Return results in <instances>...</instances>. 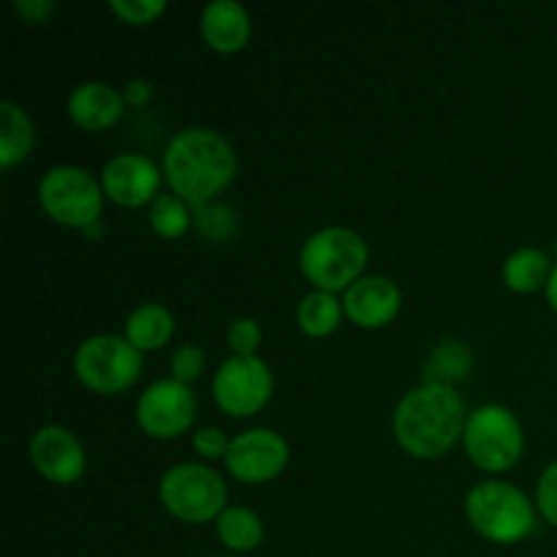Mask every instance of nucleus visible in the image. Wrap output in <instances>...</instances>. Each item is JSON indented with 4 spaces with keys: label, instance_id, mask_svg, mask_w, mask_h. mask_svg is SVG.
<instances>
[{
    "label": "nucleus",
    "instance_id": "9b49d317",
    "mask_svg": "<svg viewBox=\"0 0 557 557\" xmlns=\"http://www.w3.org/2000/svg\"><path fill=\"white\" fill-rule=\"evenodd\" d=\"M288 460H292V446L277 430L250 428L234 435L223 468L234 482L259 487L275 482L288 468Z\"/></svg>",
    "mask_w": 557,
    "mask_h": 557
},
{
    "label": "nucleus",
    "instance_id": "423d86ee",
    "mask_svg": "<svg viewBox=\"0 0 557 557\" xmlns=\"http://www.w3.org/2000/svg\"><path fill=\"white\" fill-rule=\"evenodd\" d=\"M462 449L473 468L484 473H509L525 455V428L511 408L484 403L468 413Z\"/></svg>",
    "mask_w": 557,
    "mask_h": 557
},
{
    "label": "nucleus",
    "instance_id": "aec40b11",
    "mask_svg": "<svg viewBox=\"0 0 557 557\" xmlns=\"http://www.w3.org/2000/svg\"><path fill=\"white\" fill-rule=\"evenodd\" d=\"M218 542L232 555H248L261 547L264 542V520L248 506H226L215 520Z\"/></svg>",
    "mask_w": 557,
    "mask_h": 557
},
{
    "label": "nucleus",
    "instance_id": "4468645a",
    "mask_svg": "<svg viewBox=\"0 0 557 557\" xmlns=\"http://www.w3.org/2000/svg\"><path fill=\"white\" fill-rule=\"evenodd\" d=\"M346 319L359 330H384L400 315L403 292L386 275H364L343 294Z\"/></svg>",
    "mask_w": 557,
    "mask_h": 557
},
{
    "label": "nucleus",
    "instance_id": "0eeeda50",
    "mask_svg": "<svg viewBox=\"0 0 557 557\" xmlns=\"http://www.w3.org/2000/svg\"><path fill=\"white\" fill-rule=\"evenodd\" d=\"M36 196L49 221L79 234L101 223L103 201H107L101 180L90 169L76 163H58L49 169L38 180Z\"/></svg>",
    "mask_w": 557,
    "mask_h": 557
},
{
    "label": "nucleus",
    "instance_id": "7ed1b4c3",
    "mask_svg": "<svg viewBox=\"0 0 557 557\" xmlns=\"http://www.w3.org/2000/svg\"><path fill=\"white\" fill-rule=\"evenodd\" d=\"M368 261V239L348 226L319 228L299 248V272L315 292L346 294L359 277H364Z\"/></svg>",
    "mask_w": 557,
    "mask_h": 557
},
{
    "label": "nucleus",
    "instance_id": "473e14b6",
    "mask_svg": "<svg viewBox=\"0 0 557 557\" xmlns=\"http://www.w3.org/2000/svg\"><path fill=\"white\" fill-rule=\"evenodd\" d=\"M82 237H85L87 243H96V239H101L103 237V221L96 223V226L85 228V232H82Z\"/></svg>",
    "mask_w": 557,
    "mask_h": 557
},
{
    "label": "nucleus",
    "instance_id": "a878e982",
    "mask_svg": "<svg viewBox=\"0 0 557 557\" xmlns=\"http://www.w3.org/2000/svg\"><path fill=\"white\" fill-rule=\"evenodd\" d=\"M169 370H172L174 381L190 386L194 381H199L207 370L205 348L194 346V343H183V346H177L172 357H169Z\"/></svg>",
    "mask_w": 557,
    "mask_h": 557
},
{
    "label": "nucleus",
    "instance_id": "7c9ffc66",
    "mask_svg": "<svg viewBox=\"0 0 557 557\" xmlns=\"http://www.w3.org/2000/svg\"><path fill=\"white\" fill-rule=\"evenodd\" d=\"M152 96H156V90H152V82L141 79V76H136V79H128L123 85V98H125V107H128V109L150 107Z\"/></svg>",
    "mask_w": 557,
    "mask_h": 557
},
{
    "label": "nucleus",
    "instance_id": "5701e85b",
    "mask_svg": "<svg viewBox=\"0 0 557 557\" xmlns=\"http://www.w3.org/2000/svg\"><path fill=\"white\" fill-rule=\"evenodd\" d=\"M147 221L161 239H183L194 228V207L169 190L152 201Z\"/></svg>",
    "mask_w": 557,
    "mask_h": 557
},
{
    "label": "nucleus",
    "instance_id": "b1692460",
    "mask_svg": "<svg viewBox=\"0 0 557 557\" xmlns=\"http://www.w3.org/2000/svg\"><path fill=\"white\" fill-rule=\"evenodd\" d=\"M194 232L205 243H232L239 232V212L226 201H210V205L194 207Z\"/></svg>",
    "mask_w": 557,
    "mask_h": 557
},
{
    "label": "nucleus",
    "instance_id": "f03ea898",
    "mask_svg": "<svg viewBox=\"0 0 557 557\" xmlns=\"http://www.w3.org/2000/svg\"><path fill=\"white\" fill-rule=\"evenodd\" d=\"M468 406L455 386L419 384L406 392L392 413L397 446L413 460H438L462 441Z\"/></svg>",
    "mask_w": 557,
    "mask_h": 557
},
{
    "label": "nucleus",
    "instance_id": "c85d7f7f",
    "mask_svg": "<svg viewBox=\"0 0 557 557\" xmlns=\"http://www.w3.org/2000/svg\"><path fill=\"white\" fill-rule=\"evenodd\" d=\"M539 517L549 525L557 528V460L549 462L536 482V495H533Z\"/></svg>",
    "mask_w": 557,
    "mask_h": 557
},
{
    "label": "nucleus",
    "instance_id": "bb28decb",
    "mask_svg": "<svg viewBox=\"0 0 557 557\" xmlns=\"http://www.w3.org/2000/svg\"><path fill=\"white\" fill-rule=\"evenodd\" d=\"M261 341H264L261 324L250 315H239L228 324L226 343L232 348V357H259Z\"/></svg>",
    "mask_w": 557,
    "mask_h": 557
},
{
    "label": "nucleus",
    "instance_id": "72a5a7b5",
    "mask_svg": "<svg viewBox=\"0 0 557 557\" xmlns=\"http://www.w3.org/2000/svg\"><path fill=\"white\" fill-rule=\"evenodd\" d=\"M215 557H237V555H215Z\"/></svg>",
    "mask_w": 557,
    "mask_h": 557
},
{
    "label": "nucleus",
    "instance_id": "a211bd4d",
    "mask_svg": "<svg viewBox=\"0 0 557 557\" xmlns=\"http://www.w3.org/2000/svg\"><path fill=\"white\" fill-rule=\"evenodd\" d=\"M36 147V125L22 103L3 98L0 101V166L11 172L25 163Z\"/></svg>",
    "mask_w": 557,
    "mask_h": 557
},
{
    "label": "nucleus",
    "instance_id": "9d476101",
    "mask_svg": "<svg viewBox=\"0 0 557 557\" xmlns=\"http://www.w3.org/2000/svg\"><path fill=\"white\" fill-rule=\"evenodd\" d=\"M196 413L199 403L194 389L172 375L152 381L136 400V424L152 441H177L180 435L194 433Z\"/></svg>",
    "mask_w": 557,
    "mask_h": 557
},
{
    "label": "nucleus",
    "instance_id": "39448f33",
    "mask_svg": "<svg viewBox=\"0 0 557 557\" xmlns=\"http://www.w3.org/2000/svg\"><path fill=\"white\" fill-rule=\"evenodd\" d=\"M158 500L177 522L207 525L226 511L228 487L226 479L207 462H177L163 471Z\"/></svg>",
    "mask_w": 557,
    "mask_h": 557
},
{
    "label": "nucleus",
    "instance_id": "393cba45",
    "mask_svg": "<svg viewBox=\"0 0 557 557\" xmlns=\"http://www.w3.org/2000/svg\"><path fill=\"white\" fill-rule=\"evenodd\" d=\"M166 0H109V11L120 22L134 27H147L166 14Z\"/></svg>",
    "mask_w": 557,
    "mask_h": 557
},
{
    "label": "nucleus",
    "instance_id": "412c9836",
    "mask_svg": "<svg viewBox=\"0 0 557 557\" xmlns=\"http://www.w3.org/2000/svg\"><path fill=\"white\" fill-rule=\"evenodd\" d=\"M297 326L302 335L321 341V337H330L341 330L343 319H346V310H343V299H337V294L330 292H308L297 302Z\"/></svg>",
    "mask_w": 557,
    "mask_h": 557
},
{
    "label": "nucleus",
    "instance_id": "c756f323",
    "mask_svg": "<svg viewBox=\"0 0 557 557\" xmlns=\"http://www.w3.org/2000/svg\"><path fill=\"white\" fill-rule=\"evenodd\" d=\"M58 11L54 0H14V14L27 25H47Z\"/></svg>",
    "mask_w": 557,
    "mask_h": 557
},
{
    "label": "nucleus",
    "instance_id": "6ab92c4d",
    "mask_svg": "<svg viewBox=\"0 0 557 557\" xmlns=\"http://www.w3.org/2000/svg\"><path fill=\"white\" fill-rule=\"evenodd\" d=\"M553 267L555 264L553 259H549L547 250L525 245V248H517L506 256L500 277H504V286L509 288V292L536 294L542 292V288H547Z\"/></svg>",
    "mask_w": 557,
    "mask_h": 557
},
{
    "label": "nucleus",
    "instance_id": "ddd939ff",
    "mask_svg": "<svg viewBox=\"0 0 557 557\" xmlns=\"http://www.w3.org/2000/svg\"><path fill=\"white\" fill-rule=\"evenodd\" d=\"M33 468L38 476L58 487H71L87 471V451L79 435L63 424H44L30 435L27 446Z\"/></svg>",
    "mask_w": 557,
    "mask_h": 557
},
{
    "label": "nucleus",
    "instance_id": "cd10ccee",
    "mask_svg": "<svg viewBox=\"0 0 557 557\" xmlns=\"http://www.w3.org/2000/svg\"><path fill=\"white\" fill-rule=\"evenodd\" d=\"M190 446H194L196 455L210 466V462L226 460L228 446H232V438L223 433L221 428H212V424H205V428H196L190 433Z\"/></svg>",
    "mask_w": 557,
    "mask_h": 557
},
{
    "label": "nucleus",
    "instance_id": "1a4fd4ad",
    "mask_svg": "<svg viewBox=\"0 0 557 557\" xmlns=\"http://www.w3.org/2000/svg\"><path fill=\"white\" fill-rule=\"evenodd\" d=\"M272 392L275 375L261 357H228L212 375V400L232 419H250L264 411Z\"/></svg>",
    "mask_w": 557,
    "mask_h": 557
},
{
    "label": "nucleus",
    "instance_id": "6e6552de",
    "mask_svg": "<svg viewBox=\"0 0 557 557\" xmlns=\"http://www.w3.org/2000/svg\"><path fill=\"white\" fill-rule=\"evenodd\" d=\"M145 370V354L134 348L125 335H90L76 346L74 375L87 392L114 397L128 392Z\"/></svg>",
    "mask_w": 557,
    "mask_h": 557
},
{
    "label": "nucleus",
    "instance_id": "2eb2a0df",
    "mask_svg": "<svg viewBox=\"0 0 557 557\" xmlns=\"http://www.w3.org/2000/svg\"><path fill=\"white\" fill-rule=\"evenodd\" d=\"M125 109L128 107H125L123 90L101 79L79 82L65 101L71 123L87 134H101V131L114 128L123 120Z\"/></svg>",
    "mask_w": 557,
    "mask_h": 557
},
{
    "label": "nucleus",
    "instance_id": "dca6fc26",
    "mask_svg": "<svg viewBox=\"0 0 557 557\" xmlns=\"http://www.w3.org/2000/svg\"><path fill=\"white\" fill-rule=\"evenodd\" d=\"M199 33L212 52L234 54L248 47L253 22L237 0H210L199 16Z\"/></svg>",
    "mask_w": 557,
    "mask_h": 557
},
{
    "label": "nucleus",
    "instance_id": "f3484780",
    "mask_svg": "<svg viewBox=\"0 0 557 557\" xmlns=\"http://www.w3.org/2000/svg\"><path fill=\"white\" fill-rule=\"evenodd\" d=\"M174 326H177V321H174V313L166 305L141 302L125 319L123 335L141 354H150L161 351V348H166L172 343Z\"/></svg>",
    "mask_w": 557,
    "mask_h": 557
},
{
    "label": "nucleus",
    "instance_id": "20e7f679",
    "mask_svg": "<svg viewBox=\"0 0 557 557\" xmlns=\"http://www.w3.org/2000/svg\"><path fill=\"white\" fill-rule=\"evenodd\" d=\"M468 525L487 542L511 547L536 531V504L517 484L504 479H487L468 490Z\"/></svg>",
    "mask_w": 557,
    "mask_h": 557
},
{
    "label": "nucleus",
    "instance_id": "f257e3e1",
    "mask_svg": "<svg viewBox=\"0 0 557 557\" xmlns=\"http://www.w3.org/2000/svg\"><path fill=\"white\" fill-rule=\"evenodd\" d=\"M163 183L190 207L210 205L237 180L239 158L232 141L207 125H188L169 139L161 158Z\"/></svg>",
    "mask_w": 557,
    "mask_h": 557
},
{
    "label": "nucleus",
    "instance_id": "2f4dec72",
    "mask_svg": "<svg viewBox=\"0 0 557 557\" xmlns=\"http://www.w3.org/2000/svg\"><path fill=\"white\" fill-rule=\"evenodd\" d=\"M544 297H547V305L553 308V313L557 315V261L553 267V275H549L547 288H544Z\"/></svg>",
    "mask_w": 557,
    "mask_h": 557
},
{
    "label": "nucleus",
    "instance_id": "4be33fe9",
    "mask_svg": "<svg viewBox=\"0 0 557 557\" xmlns=\"http://www.w3.org/2000/svg\"><path fill=\"white\" fill-rule=\"evenodd\" d=\"M473 368V351L462 341L446 337L438 346L430 348L428 362H424L422 384H441V386H455L468 379Z\"/></svg>",
    "mask_w": 557,
    "mask_h": 557
},
{
    "label": "nucleus",
    "instance_id": "f8f14e48",
    "mask_svg": "<svg viewBox=\"0 0 557 557\" xmlns=\"http://www.w3.org/2000/svg\"><path fill=\"white\" fill-rule=\"evenodd\" d=\"M101 188L112 205L125 207V210H139L147 207L150 210L152 201L158 199L161 190L163 172L152 158L141 156V152H117L103 163Z\"/></svg>",
    "mask_w": 557,
    "mask_h": 557
}]
</instances>
